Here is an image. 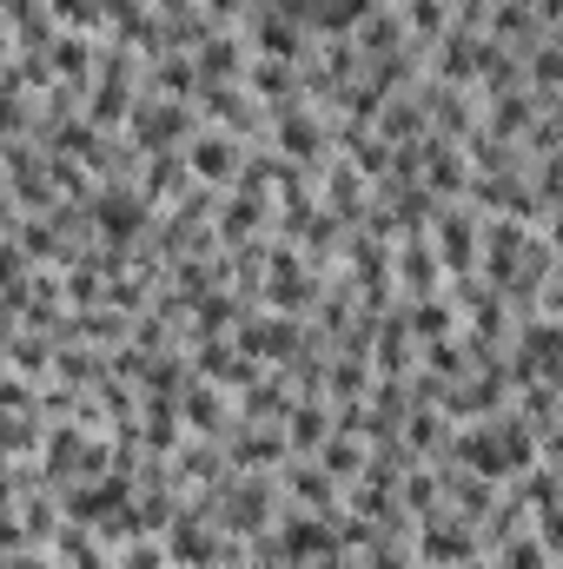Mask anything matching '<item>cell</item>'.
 <instances>
[{
	"label": "cell",
	"mask_w": 563,
	"mask_h": 569,
	"mask_svg": "<svg viewBox=\"0 0 563 569\" xmlns=\"http://www.w3.org/2000/svg\"><path fill=\"white\" fill-rule=\"evenodd\" d=\"M186 166H192V179H199V186L233 192V186H239V172H246V140L199 127V133H192V146H186Z\"/></svg>",
	"instance_id": "9"
},
{
	"label": "cell",
	"mask_w": 563,
	"mask_h": 569,
	"mask_svg": "<svg viewBox=\"0 0 563 569\" xmlns=\"http://www.w3.org/2000/svg\"><path fill=\"white\" fill-rule=\"evenodd\" d=\"M179 418H186V430H192V437H233V430H239L233 391H226V385H213V378H192V385H186Z\"/></svg>",
	"instance_id": "12"
},
{
	"label": "cell",
	"mask_w": 563,
	"mask_h": 569,
	"mask_svg": "<svg viewBox=\"0 0 563 569\" xmlns=\"http://www.w3.org/2000/svg\"><path fill=\"white\" fill-rule=\"evenodd\" d=\"M471 179H477V166H471L464 146L444 140V133L424 140V186H431L437 199H471Z\"/></svg>",
	"instance_id": "15"
},
{
	"label": "cell",
	"mask_w": 563,
	"mask_h": 569,
	"mask_svg": "<svg viewBox=\"0 0 563 569\" xmlns=\"http://www.w3.org/2000/svg\"><path fill=\"white\" fill-rule=\"evenodd\" d=\"M424 371H431V378H444V385L471 378V371H477V358H471L464 331H457V338H437V345H424Z\"/></svg>",
	"instance_id": "25"
},
{
	"label": "cell",
	"mask_w": 563,
	"mask_h": 569,
	"mask_svg": "<svg viewBox=\"0 0 563 569\" xmlns=\"http://www.w3.org/2000/svg\"><path fill=\"white\" fill-rule=\"evenodd\" d=\"M352 47H358V53H365V67H372V60L405 53V47H412V27H405V13H398V7H378V13L352 33Z\"/></svg>",
	"instance_id": "22"
},
{
	"label": "cell",
	"mask_w": 563,
	"mask_h": 569,
	"mask_svg": "<svg viewBox=\"0 0 563 569\" xmlns=\"http://www.w3.org/2000/svg\"><path fill=\"white\" fill-rule=\"evenodd\" d=\"M464 569H497V563H464Z\"/></svg>",
	"instance_id": "33"
},
{
	"label": "cell",
	"mask_w": 563,
	"mask_h": 569,
	"mask_svg": "<svg viewBox=\"0 0 563 569\" xmlns=\"http://www.w3.org/2000/svg\"><path fill=\"white\" fill-rule=\"evenodd\" d=\"M497 569H551V543L537 530H517L504 550H497Z\"/></svg>",
	"instance_id": "26"
},
{
	"label": "cell",
	"mask_w": 563,
	"mask_h": 569,
	"mask_svg": "<svg viewBox=\"0 0 563 569\" xmlns=\"http://www.w3.org/2000/svg\"><path fill=\"white\" fill-rule=\"evenodd\" d=\"M273 152L292 159V166H305V172H318V166L338 152V140H332V113L312 107V100L279 107V113H273Z\"/></svg>",
	"instance_id": "2"
},
{
	"label": "cell",
	"mask_w": 563,
	"mask_h": 569,
	"mask_svg": "<svg viewBox=\"0 0 563 569\" xmlns=\"http://www.w3.org/2000/svg\"><path fill=\"white\" fill-rule=\"evenodd\" d=\"M431 239H437L444 272H451V279H464V272H477V259H484V212H477L471 199H451V206L437 212Z\"/></svg>",
	"instance_id": "6"
},
{
	"label": "cell",
	"mask_w": 563,
	"mask_h": 569,
	"mask_svg": "<svg viewBox=\"0 0 563 569\" xmlns=\"http://www.w3.org/2000/svg\"><path fill=\"white\" fill-rule=\"evenodd\" d=\"M557 569H563V563H557Z\"/></svg>",
	"instance_id": "35"
},
{
	"label": "cell",
	"mask_w": 563,
	"mask_h": 569,
	"mask_svg": "<svg viewBox=\"0 0 563 569\" xmlns=\"http://www.w3.org/2000/svg\"><path fill=\"white\" fill-rule=\"evenodd\" d=\"M537 20L544 27H563V0H537Z\"/></svg>",
	"instance_id": "31"
},
{
	"label": "cell",
	"mask_w": 563,
	"mask_h": 569,
	"mask_svg": "<svg viewBox=\"0 0 563 569\" xmlns=\"http://www.w3.org/2000/svg\"><path fill=\"white\" fill-rule=\"evenodd\" d=\"M451 463H464V470H477V477H491V483H497V477H517L497 425H457L451 430Z\"/></svg>",
	"instance_id": "17"
},
{
	"label": "cell",
	"mask_w": 563,
	"mask_h": 569,
	"mask_svg": "<svg viewBox=\"0 0 563 569\" xmlns=\"http://www.w3.org/2000/svg\"><path fill=\"white\" fill-rule=\"evenodd\" d=\"M477 550H484V537H477V523H464L457 510L424 517V523H418V557H424V563L464 569V563H477Z\"/></svg>",
	"instance_id": "10"
},
{
	"label": "cell",
	"mask_w": 563,
	"mask_h": 569,
	"mask_svg": "<svg viewBox=\"0 0 563 569\" xmlns=\"http://www.w3.org/2000/svg\"><path fill=\"white\" fill-rule=\"evenodd\" d=\"M511 378H517V385H531V378L563 385V318L537 311V318H524V325L511 331Z\"/></svg>",
	"instance_id": "3"
},
{
	"label": "cell",
	"mask_w": 563,
	"mask_h": 569,
	"mask_svg": "<svg viewBox=\"0 0 563 569\" xmlns=\"http://www.w3.org/2000/svg\"><path fill=\"white\" fill-rule=\"evenodd\" d=\"M279 490L292 497V510H318V517H338V477L318 463V457H292L279 470Z\"/></svg>",
	"instance_id": "13"
},
{
	"label": "cell",
	"mask_w": 563,
	"mask_h": 569,
	"mask_svg": "<svg viewBox=\"0 0 563 569\" xmlns=\"http://www.w3.org/2000/svg\"><path fill=\"white\" fill-rule=\"evenodd\" d=\"M266 226H273V199H266V192H246V186H233V192L219 199V219H213L219 246H246V239H266Z\"/></svg>",
	"instance_id": "16"
},
{
	"label": "cell",
	"mask_w": 563,
	"mask_h": 569,
	"mask_svg": "<svg viewBox=\"0 0 563 569\" xmlns=\"http://www.w3.org/2000/svg\"><path fill=\"white\" fill-rule=\"evenodd\" d=\"M531 530H537V537L563 557V497H557V503H544V510H531Z\"/></svg>",
	"instance_id": "28"
},
{
	"label": "cell",
	"mask_w": 563,
	"mask_h": 569,
	"mask_svg": "<svg viewBox=\"0 0 563 569\" xmlns=\"http://www.w3.org/2000/svg\"><path fill=\"white\" fill-rule=\"evenodd\" d=\"M318 463L352 490V483L372 470V443H365V437H352V430H332V437H325V450H318Z\"/></svg>",
	"instance_id": "23"
},
{
	"label": "cell",
	"mask_w": 563,
	"mask_h": 569,
	"mask_svg": "<svg viewBox=\"0 0 563 569\" xmlns=\"http://www.w3.org/2000/svg\"><path fill=\"white\" fill-rule=\"evenodd\" d=\"M378 7H385V0H325L318 20H312V33H318V40H352Z\"/></svg>",
	"instance_id": "24"
},
{
	"label": "cell",
	"mask_w": 563,
	"mask_h": 569,
	"mask_svg": "<svg viewBox=\"0 0 563 569\" xmlns=\"http://www.w3.org/2000/svg\"><path fill=\"white\" fill-rule=\"evenodd\" d=\"M226 457H233V470H285L292 463V437L285 425H246L226 437Z\"/></svg>",
	"instance_id": "14"
},
{
	"label": "cell",
	"mask_w": 563,
	"mask_h": 569,
	"mask_svg": "<svg viewBox=\"0 0 563 569\" xmlns=\"http://www.w3.org/2000/svg\"><path fill=\"white\" fill-rule=\"evenodd\" d=\"M537 311L563 318V259H557V272H551V284H544V305H537Z\"/></svg>",
	"instance_id": "29"
},
{
	"label": "cell",
	"mask_w": 563,
	"mask_h": 569,
	"mask_svg": "<svg viewBox=\"0 0 563 569\" xmlns=\"http://www.w3.org/2000/svg\"><path fill=\"white\" fill-rule=\"evenodd\" d=\"M87 219H93V239H107V246H140L146 232L159 226V206L140 192V179H100Z\"/></svg>",
	"instance_id": "1"
},
{
	"label": "cell",
	"mask_w": 563,
	"mask_h": 569,
	"mask_svg": "<svg viewBox=\"0 0 563 569\" xmlns=\"http://www.w3.org/2000/svg\"><path fill=\"white\" fill-rule=\"evenodd\" d=\"M192 186H199V179H192V166H186V146H179V152H146L140 192L159 206V212H172V206H179Z\"/></svg>",
	"instance_id": "18"
},
{
	"label": "cell",
	"mask_w": 563,
	"mask_h": 569,
	"mask_svg": "<svg viewBox=\"0 0 563 569\" xmlns=\"http://www.w3.org/2000/svg\"><path fill=\"white\" fill-rule=\"evenodd\" d=\"M405 325H412V338L424 345H437V338H457L464 331V311L451 305V291H437V298H405Z\"/></svg>",
	"instance_id": "21"
},
{
	"label": "cell",
	"mask_w": 563,
	"mask_h": 569,
	"mask_svg": "<svg viewBox=\"0 0 563 569\" xmlns=\"http://www.w3.org/2000/svg\"><path fill=\"white\" fill-rule=\"evenodd\" d=\"M159 13H199V0H152Z\"/></svg>",
	"instance_id": "32"
},
{
	"label": "cell",
	"mask_w": 563,
	"mask_h": 569,
	"mask_svg": "<svg viewBox=\"0 0 563 569\" xmlns=\"http://www.w3.org/2000/svg\"><path fill=\"white\" fill-rule=\"evenodd\" d=\"M392 7H405V0H392Z\"/></svg>",
	"instance_id": "34"
},
{
	"label": "cell",
	"mask_w": 563,
	"mask_h": 569,
	"mask_svg": "<svg viewBox=\"0 0 563 569\" xmlns=\"http://www.w3.org/2000/svg\"><path fill=\"white\" fill-rule=\"evenodd\" d=\"M192 100H159V93H140V107H134V120H127V140L140 146V152H179V146H192Z\"/></svg>",
	"instance_id": "5"
},
{
	"label": "cell",
	"mask_w": 563,
	"mask_h": 569,
	"mask_svg": "<svg viewBox=\"0 0 563 569\" xmlns=\"http://www.w3.org/2000/svg\"><path fill=\"white\" fill-rule=\"evenodd\" d=\"M266 543H273V557H279L285 569H312V563H325V557L345 550V543H338V523L318 517V510H292V517H279Z\"/></svg>",
	"instance_id": "4"
},
{
	"label": "cell",
	"mask_w": 563,
	"mask_h": 569,
	"mask_svg": "<svg viewBox=\"0 0 563 569\" xmlns=\"http://www.w3.org/2000/svg\"><path fill=\"white\" fill-rule=\"evenodd\" d=\"M113 569H172V550H166V537H134L113 550Z\"/></svg>",
	"instance_id": "27"
},
{
	"label": "cell",
	"mask_w": 563,
	"mask_h": 569,
	"mask_svg": "<svg viewBox=\"0 0 563 569\" xmlns=\"http://www.w3.org/2000/svg\"><path fill=\"white\" fill-rule=\"evenodd\" d=\"M544 239L563 252V206H551V219H544Z\"/></svg>",
	"instance_id": "30"
},
{
	"label": "cell",
	"mask_w": 563,
	"mask_h": 569,
	"mask_svg": "<svg viewBox=\"0 0 563 569\" xmlns=\"http://www.w3.org/2000/svg\"><path fill=\"white\" fill-rule=\"evenodd\" d=\"M199 60L192 53H159V60H146V93H159V100H192L199 107Z\"/></svg>",
	"instance_id": "20"
},
{
	"label": "cell",
	"mask_w": 563,
	"mask_h": 569,
	"mask_svg": "<svg viewBox=\"0 0 563 569\" xmlns=\"http://www.w3.org/2000/svg\"><path fill=\"white\" fill-rule=\"evenodd\" d=\"M233 345L246 351V358H259V365H285L298 345H305V318H285V311H246V325L233 331Z\"/></svg>",
	"instance_id": "7"
},
{
	"label": "cell",
	"mask_w": 563,
	"mask_h": 569,
	"mask_svg": "<svg viewBox=\"0 0 563 569\" xmlns=\"http://www.w3.org/2000/svg\"><path fill=\"white\" fill-rule=\"evenodd\" d=\"M451 284L444 259H437V239L431 232H398V291L405 298H437Z\"/></svg>",
	"instance_id": "11"
},
{
	"label": "cell",
	"mask_w": 563,
	"mask_h": 569,
	"mask_svg": "<svg viewBox=\"0 0 563 569\" xmlns=\"http://www.w3.org/2000/svg\"><path fill=\"white\" fill-rule=\"evenodd\" d=\"M239 33H246V47L259 53V60H292V67H305V20H292V13H279V7H259V13H246L239 20Z\"/></svg>",
	"instance_id": "8"
},
{
	"label": "cell",
	"mask_w": 563,
	"mask_h": 569,
	"mask_svg": "<svg viewBox=\"0 0 563 569\" xmlns=\"http://www.w3.org/2000/svg\"><path fill=\"white\" fill-rule=\"evenodd\" d=\"M332 430H338V411H332V398H298V405H292V418H285L292 457H318Z\"/></svg>",
	"instance_id": "19"
}]
</instances>
